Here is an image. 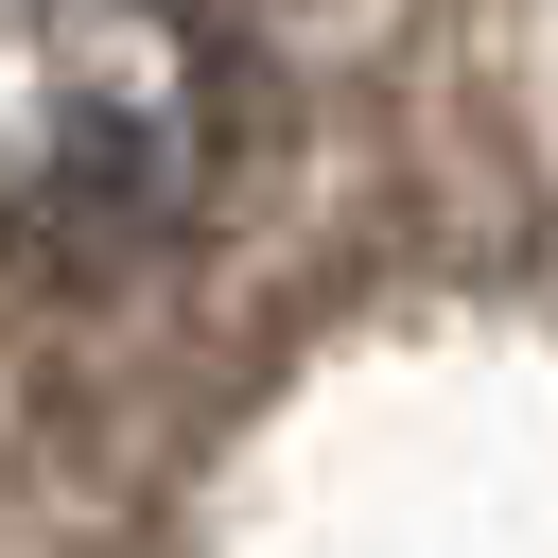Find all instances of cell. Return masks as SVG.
<instances>
[{
	"instance_id": "6da1fadb",
	"label": "cell",
	"mask_w": 558,
	"mask_h": 558,
	"mask_svg": "<svg viewBox=\"0 0 558 558\" xmlns=\"http://www.w3.org/2000/svg\"><path fill=\"white\" fill-rule=\"evenodd\" d=\"M244 157V52L174 0H0V244L140 262Z\"/></svg>"
}]
</instances>
